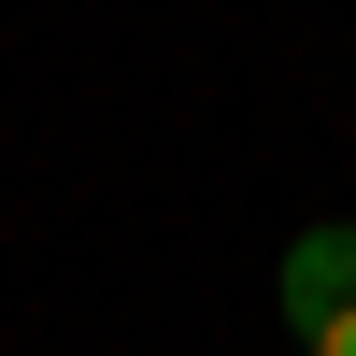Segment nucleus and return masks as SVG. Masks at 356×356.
Wrapping results in <instances>:
<instances>
[{"label": "nucleus", "mask_w": 356, "mask_h": 356, "mask_svg": "<svg viewBox=\"0 0 356 356\" xmlns=\"http://www.w3.org/2000/svg\"><path fill=\"white\" fill-rule=\"evenodd\" d=\"M271 314L300 356H356V228H300L271 271Z\"/></svg>", "instance_id": "nucleus-1"}]
</instances>
